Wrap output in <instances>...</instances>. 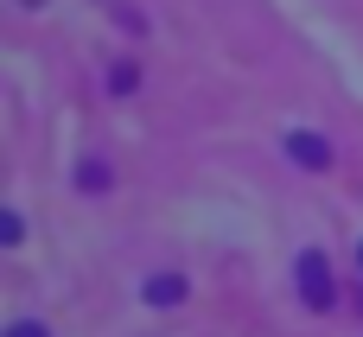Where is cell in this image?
Returning <instances> with one entry per match:
<instances>
[{
	"mask_svg": "<svg viewBox=\"0 0 363 337\" xmlns=\"http://www.w3.org/2000/svg\"><path fill=\"white\" fill-rule=\"evenodd\" d=\"M287 153H294L300 166H332V147H325L319 134H294V140H287Z\"/></svg>",
	"mask_w": 363,
	"mask_h": 337,
	"instance_id": "2",
	"label": "cell"
},
{
	"mask_svg": "<svg viewBox=\"0 0 363 337\" xmlns=\"http://www.w3.org/2000/svg\"><path fill=\"white\" fill-rule=\"evenodd\" d=\"M179 299H185V280H179V274L147 280V306H179Z\"/></svg>",
	"mask_w": 363,
	"mask_h": 337,
	"instance_id": "3",
	"label": "cell"
},
{
	"mask_svg": "<svg viewBox=\"0 0 363 337\" xmlns=\"http://www.w3.org/2000/svg\"><path fill=\"white\" fill-rule=\"evenodd\" d=\"M77 185H83V191H108V166L83 159V166H77Z\"/></svg>",
	"mask_w": 363,
	"mask_h": 337,
	"instance_id": "4",
	"label": "cell"
},
{
	"mask_svg": "<svg viewBox=\"0 0 363 337\" xmlns=\"http://www.w3.org/2000/svg\"><path fill=\"white\" fill-rule=\"evenodd\" d=\"M6 337H51V331H45V325H32V319H19V325H13Z\"/></svg>",
	"mask_w": 363,
	"mask_h": 337,
	"instance_id": "6",
	"label": "cell"
},
{
	"mask_svg": "<svg viewBox=\"0 0 363 337\" xmlns=\"http://www.w3.org/2000/svg\"><path fill=\"white\" fill-rule=\"evenodd\" d=\"M134 83H140V76H134V64H115V96H128Z\"/></svg>",
	"mask_w": 363,
	"mask_h": 337,
	"instance_id": "5",
	"label": "cell"
},
{
	"mask_svg": "<svg viewBox=\"0 0 363 337\" xmlns=\"http://www.w3.org/2000/svg\"><path fill=\"white\" fill-rule=\"evenodd\" d=\"M300 293H306V306H313V312H325V306L338 299V293H332V268H325V255H319V249H306V255H300Z\"/></svg>",
	"mask_w": 363,
	"mask_h": 337,
	"instance_id": "1",
	"label": "cell"
},
{
	"mask_svg": "<svg viewBox=\"0 0 363 337\" xmlns=\"http://www.w3.org/2000/svg\"><path fill=\"white\" fill-rule=\"evenodd\" d=\"M357 261H363V249H357Z\"/></svg>",
	"mask_w": 363,
	"mask_h": 337,
	"instance_id": "7",
	"label": "cell"
}]
</instances>
